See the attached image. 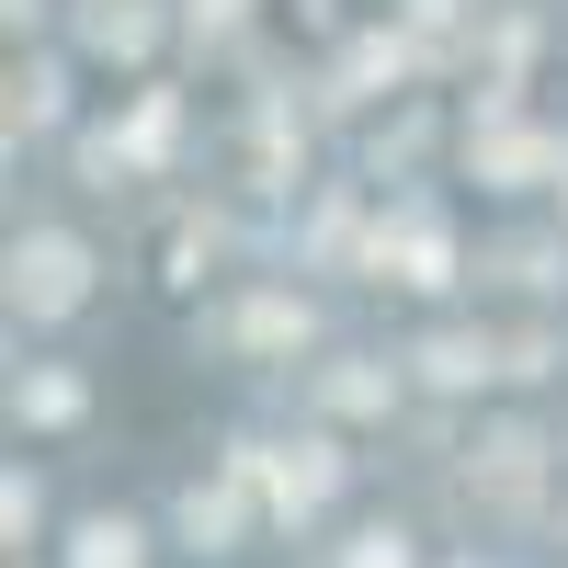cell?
<instances>
[{"label": "cell", "instance_id": "cell-23", "mask_svg": "<svg viewBox=\"0 0 568 568\" xmlns=\"http://www.w3.org/2000/svg\"><path fill=\"white\" fill-rule=\"evenodd\" d=\"M557 205H568V149H557Z\"/></svg>", "mask_w": 568, "mask_h": 568}, {"label": "cell", "instance_id": "cell-25", "mask_svg": "<svg viewBox=\"0 0 568 568\" xmlns=\"http://www.w3.org/2000/svg\"><path fill=\"white\" fill-rule=\"evenodd\" d=\"M455 568H478V557H455Z\"/></svg>", "mask_w": 568, "mask_h": 568}, {"label": "cell", "instance_id": "cell-22", "mask_svg": "<svg viewBox=\"0 0 568 568\" xmlns=\"http://www.w3.org/2000/svg\"><path fill=\"white\" fill-rule=\"evenodd\" d=\"M0 12H12V34H23V23H45V0H0Z\"/></svg>", "mask_w": 568, "mask_h": 568}, {"label": "cell", "instance_id": "cell-9", "mask_svg": "<svg viewBox=\"0 0 568 568\" xmlns=\"http://www.w3.org/2000/svg\"><path fill=\"white\" fill-rule=\"evenodd\" d=\"M182 12H160V0H80V58H114V69H136L149 45L171 34Z\"/></svg>", "mask_w": 568, "mask_h": 568}, {"label": "cell", "instance_id": "cell-6", "mask_svg": "<svg viewBox=\"0 0 568 568\" xmlns=\"http://www.w3.org/2000/svg\"><path fill=\"white\" fill-rule=\"evenodd\" d=\"M557 149H568V136H546V125H511V103L466 125V171H478L489 194H535V182H557Z\"/></svg>", "mask_w": 568, "mask_h": 568}, {"label": "cell", "instance_id": "cell-13", "mask_svg": "<svg viewBox=\"0 0 568 568\" xmlns=\"http://www.w3.org/2000/svg\"><path fill=\"white\" fill-rule=\"evenodd\" d=\"M58 125H69V69L58 58L12 69V136H58Z\"/></svg>", "mask_w": 568, "mask_h": 568}, {"label": "cell", "instance_id": "cell-24", "mask_svg": "<svg viewBox=\"0 0 568 568\" xmlns=\"http://www.w3.org/2000/svg\"><path fill=\"white\" fill-rule=\"evenodd\" d=\"M557 524H568V500H557Z\"/></svg>", "mask_w": 568, "mask_h": 568}, {"label": "cell", "instance_id": "cell-4", "mask_svg": "<svg viewBox=\"0 0 568 568\" xmlns=\"http://www.w3.org/2000/svg\"><path fill=\"white\" fill-rule=\"evenodd\" d=\"M466 489H478L500 524H535V500H546V433H524V420H489L478 455H466Z\"/></svg>", "mask_w": 568, "mask_h": 568}, {"label": "cell", "instance_id": "cell-2", "mask_svg": "<svg viewBox=\"0 0 568 568\" xmlns=\"http://www.w3.org/2000/svg\"><path fill=\"white\" fill-rule=\"evenodd\" d=\"M375 284H409V296H444V284H466V251H455V227L433 194H398L387 216H375Z\"/></svg>", "mask_w": 568, "mask_h": 568}, {"label": "cell", "instance_id": "cell-18", "mask_svg": "<svg viewBox=\"0 0 568 568\" xmlns=\"http://www.w3.org/2000/svg\"><path fill=\"white\" fill-rule=\"evenodd\" d=\"M500 364L535 387V375H557V364H568V329H546V318H535V329H511V342H500Z\"/></svg>", "mask_w": 568, "mask_h": 568}, {"label": "cell", "instance_id": "cell-5", "mask_svg": "<svg viewBox=\"0 0 568 568\" xmlns=\"http://www.w3.org/2000/svg\"><path fill=\"white\" fill-rule=\"evenodd\" d=\"M420 69H444V45L433 34H420V23H387V34H353L342 45V69H329V103H387V91L398 80H420Z\"/></svg>", "mask_w": 568, "mask_h": 568}, {"label": "cell", "instance_id": "cell-3", "mask_svg": "<svg viewBox=\"0 0 568 568\" xmlns=\"http://www.w3.org/2000/svg\"><path fill=\"white\" fill-rule=\"evenodd\" d=\"M91 296V240H69V227H23L12 240V318H69Z\"/></svg>", "mask_w": 568, "mask_h": 568}, {"label": "cell", "instance_id": "cell-12", "mask_svg": "<svg viewBox=\"0 0 568 568\" xmlns=\"http://www.w3.org/2000/svg\"><path fill=\"white\" fill-rule=\"evenodd\" d=\"M80 409H91V398H80L69 364H23V375H12V420H23V433H69Z\"/></svg>", "mask_w": 568, "mask_h": 568}, {"label": "cell", "instance_id": "cell-14", "mask_svg": "<svg viewBox=\"0 0 568 568\" xmlns=\"http://www.w3.org/2000/svg\"><path fill=\"white\" fill-rule=\"evenodd\" d=\"M58 568H149V524H125V511H91V524L69 535Z\"/></svg>", "mask_w": 568, "mask_h": 568}, {"label": "cell", "instance_id": "cell-16", "mask_svg": "<svg viewBox=\"0 0 568 568\" xmlns=\"http://www.w3.org/2000/svg\"><path fill=\"white\" fill-rule=\"evenodd\" d=\"M171 136H182V103H171V91H149V103L125 114V160H136V171H160V160H171Z\"/></svg>", "mask_w": 568, "mask_h": 568}, {"label": "cell", "instance_id": "cell-10", "mask_svg": "<svg viewBox=\"0 0 568 568\" xmlns=\"http://www.w3.org/2000/svg\"><path fill=\"white\" fill-rule=\"evenodd\" d=\"M318 409H329V420H387V409H398V364H387V353L318 364Z\"/></svg>", "mask_w": 568, "mask_h": 568}, {"label": "cell", "instance_id": "cell-1", "mask_svg": "<svg viewBox=\"0 0 568 568\" xmlns=\"http://www.w3.org/2000/svg\"><path fill=\"white\" fill-rule=\"evenodd\" d=\"M227 466H240V478L262 489V524H284V535H296V524H318V511H329V489H342V444H329V433H307V444H240Z\"/></svg>", "mask_w": 568, "mask_h": 568}, {"label": "cell", "instance_id": "cell-17", "mask_svg": "<svg viewBox=\"0 0 568 568\" xmlns=\"http://www.w3.org/2000/svg\"><path fill=\"white\" fill-rule=\"evenodd\" d=\"M329 568H420V546H409V524H364Z\"/></svg>", "mask_w": 568, "mask_h": 568}, {"label": "cell", "instance_id": "cell-15", "mask_svg": "<svg viewBox=\"0 0 568 568\" xmlns=\"http://www.w3.org/2000/svg\"><path fill=\"white\" fill-rule=\"evenodd\" d=\"M478 273H500V284H524V296H557L568 284V240H500Z\"/></svg>", "mask_w": 568, "mask_h": 568}, {"label": "cell", "instance_id": "cell-19", "mask_svg": "<svg viewBox=\"0 0 568 568\" xmlns=\"http://www.w3.org/2000/svg\"><path fill=\"white\" fill-rule=\"evenodd\" d=\"M240 23H251V0H182V34L194 45H227Z\"/></svg>", "mask_w": 568, "mask_h": 568}, {"label": "cell", "instance_id": "cell-7", "mask_svg": "<svg viewBox=\"0 0 568 568\" xmlns=\"http://www.w3.org/2000/svg\"><path fill=\"white\" fill-rule=\"evenodd\" d=\"M409 375H420L433 398H478L489 375H511V364H500L489 329H420V342H409Z\"/></svg>", "mask_w": 568, "mask_h": 568}, {"label": "cell", "instance_id": "cell-20", "mask_svg": "<svg viewBox=\"0 0 568 568\" xmlns=\"http://www.w3.org/2000/svg\"><path fill=\"white\" fill-rule=\"evenodd\" d=\"M0 524H12V546H34V524H45V489L12 466V489H0Z\"/></svg>", "mask_w": 568, "mask_h": 568}, {"label": "cell", "instance_id": "cell-11", "mask_svg": "<svg viewBox=\"0 0 568 568\" xmlns=\"http://www.w3.org/2000/svg\"><path fill=\"white\" fill-rule=\"evenodd\" d=\"M227 342H240V353H307V342H318V307H307V296H240Z\"/></svg>", "mask_w": 568, "mask_h": 568}, {"label": "cell", "instance_id": "cell-8", "mask_svg": "<svg viewBox=\"0 0 568 568\" xmlns=\"http://www.w3.org/2000/svg\"><path fill=\"white\" fill-rule=\"evenodd\" d=\"M251 511H262V489L240 478V466H227L216 489H182V511H171V535L194 546V557H227V546L251 535Z\"/></svg>", "mask_w": 568, "mask_h": 568}, {"label": "cell", "instance_id": "cell-21", "mask_svg": "<svg viewBox=\"0 0 568 568\" xmlns=\"http://www.w3.org/2000/svg\"><path fill=\"white\" fill-rule=\"evenodd\" d=\"M409 23H420V34H433V45H444V34L466 23V0H409Z\"/></svg>", "mask_w": 568, "mask_h": 568}]
</instances>
